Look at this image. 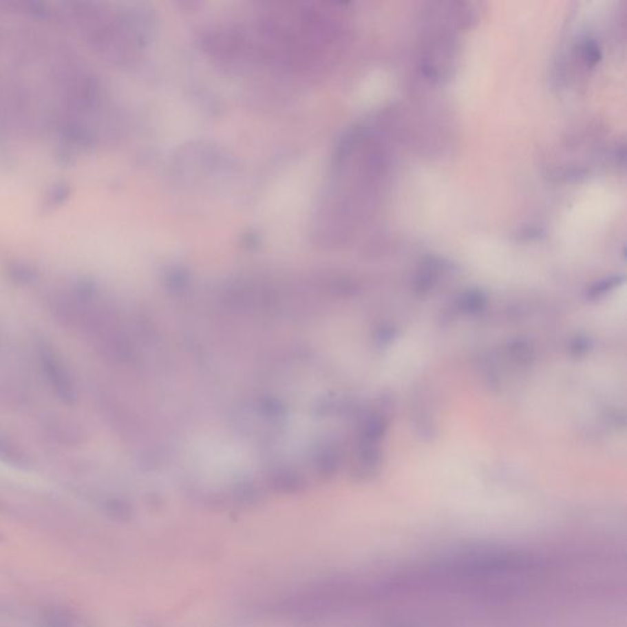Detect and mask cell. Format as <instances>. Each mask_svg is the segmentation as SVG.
Segmentation results:
<instances>
[{
    "label": "cell",
    "instance_id": "obj_1",
    "mask_svg": "<svg viewBox=\"0 0 627 627\" xmlns=\"http://www.w3.org/2000/svg\"><path fill=\"white\" fill-rule=\"evenodd\" d=\"M34 352L39 372L50 392L63 403L75 405L78 398V385L65 359L45 339H39Z\"/></svg>",
    "mask_w": 627,
    "mask_h": 627
},
{
    "label": "cell",
    "instance_id": "obj_2",
    "mask_svg": "<svg viewBox=\"0 0 627 627\" xmlns=\"http://www.w3.org/2000/svg\"><path fill=\"white\" fill-rule=\"evenodd\" d=\"M584 54H586V59H587L589 63H593V64L600 59L599 48H598L593 42H589V43L586 45V47H584Z\"/></svg>",
    "mask_w": 627,
    "mask_h": 627
}]
</instances>
